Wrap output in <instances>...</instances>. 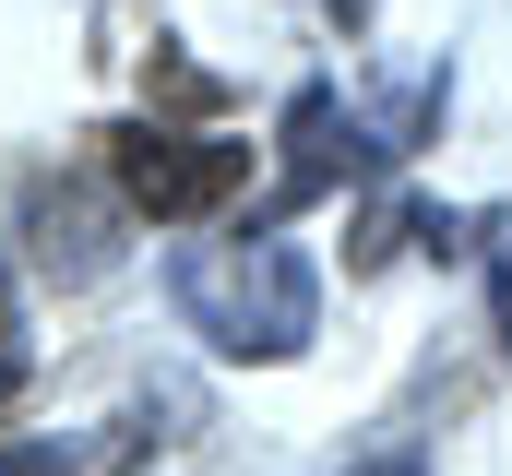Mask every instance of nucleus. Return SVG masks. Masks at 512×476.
<instances>
[{"label":"nucleus","mask_w":512,"mask_h":476,"mask_svg":"<svg viewBox=\"0 0 512 476\" xmlns=\"http://www.w3.org/2000/svg\"><path fill=\"white\" fill-rule=\"evenodd\" d=\"M167 286H179V322H191L203 346H227V357H298L310 346V310H322L310 250L274 238V227L191 238V250L167 262Z\"/></svg>","instance_id":"nucleus-1"},{"label":"nucleus","mask_w":512,"mask_h":476,"mask_svg":"<svg viewBox=\"0 0 512 476\" xmlns=\"http://www.w3.org/2000/svg\"><path fill=\"white\" fill-rule=\"evenodd\" d=\"M108 179H120L131 215L155 227H203L251 191V143H203V131H167V119H120L108 131Z\"/></svg>","instance_id":"nucleus-2"},{"label":"nucleus","mask_w":512,"mask_h":476,"mask_svg":"<svg viewBox=\"0 0 512 476\" xmlns=\"http://www.w3.org/2000/svg\"><path fill=\"white\" fill-rule=\"evenodd\" d=\"M346 143H358V119L334 108V84H298V108H286V167H274V215L322 203V191L346 179Z\"/></svg>","instance_id":"nucleus-3"},{"label":"nucleus","mask_w":512,"mask_h":476,"mask_svg":"<svg viewBox=\"0 0 512 476\" xmlns=\"http://www.w3.org/2000/svg\"><path fill=\"white\" fill-rule=\"evenodd\" d=\"M155 108H227V84H215V72H203V60H167V48H155Z\"/></svg>","instance_id":"nucleus-4"},{"label":"nucleus","mask_w":512,"mask_h":476,"mask_svg":"<svg viewBox=\"0 0 512 476\" xmlns=\"http://www.w3.org/2000/svg\"><path fill=\"white\" fill-rule=\"evenodd\" d=\"M489 298H501V346H512V215H489Z\"/></svg>","instance_id":"nucleus-5"},{"label":"nucleus","mask_w":512,"mask_h":476,"mask_svg":"<svg viewBox=\"0 0 512 476\" xmlns=\"http://www.w3.org/2000/svg\"><path fill=\"white\" fill-rule=\"evenodd\" d=\"M0 393H24V310H12V274H0Z\"/></svg>","instance_id":"nucleus-6"},{"label":"nucleus","mask_w":512,"mask_h":476,"mask_svg":"<svg viewBox=\"0 0 512 476\" xmlns=\"http://www.w3.org/2000/svg\"><path fill=\"white\" fill-rule=\"evenodd\" d=\"M370 476H417V465H405V453H393V465H370Z\"/></svg>","instance_id":"nucleus-7"}]
</instances>
